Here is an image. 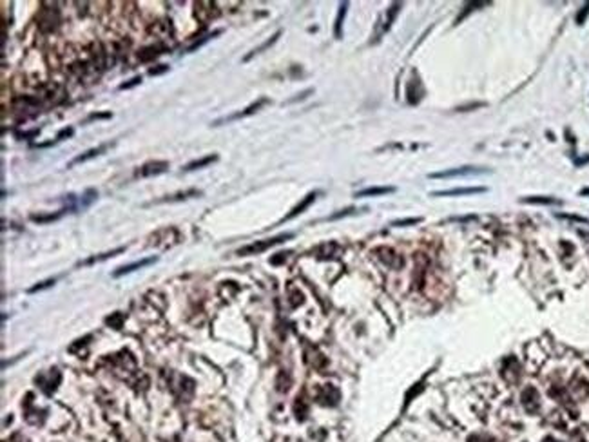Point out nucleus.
I'll return each mask as SVG.
<instances>
[{
	"mask_svg": "<svg viewBox=\"0 0 589 442\" xmlns=\"http://www.w3.org/2000/svg\"><path fill=\"white\" fill-rule=\"evenodd\" d=\"M290 238H292V234H280V236H276V238L263 239V241H256V243L247 245V247H243V249L238 250V256H258V254L272 249V247L283 243V241H287V239H290Z\"/></svg>",
	"mask_w": 589,
	"mask_h": 442,
	"instance_id": "nucleus-1",
	"label": "nucleus"
},
{
	"mask_svg": "<svg viewBox=\"0 0 589 442\" xmlns=\"http://www.w3.org/2000/svg\"><path fill=\"white\" fill-rule=\"evenodd\" d=\"M488 170L480 169V167H457V169H448L442 170V172H432L428 174V178L439 179V178H457V176H475V174H486Z\"/></svg>",
	"mask_w": 589,
	"mask_h": 442,
	"instance_id": "nucleus-2",
	"label": "nucleus"
},
{
	"mask_svg": "<svg viewBox=\"0 0 589 442\" xmlns=\"http://www.w3.org/2000/svg\"><path fill=\"white\" fill-rule=\"evenodd\" d=\"M269 104V100L267 98H261V100H258V102H254V104H250L249 107H247V109H243L241 111V113H236V115H232V116H225V118H220V120H216L214 124V127H218V125H221V124H230V122H234V120H240V118H247V116H252V115H256V113H258V111L261 109V107H263V105H267Z\"/></svg>",
	"mask_w": 589,
	"mask_h": 442,
	"instance_id": "nucleus-3",
	"label": "nucleus"
},
{
	"mask_svg": "<svg viewBox=\"0 0 589 442\" xmlns=\"http://www.w3.org/2000/svg\"><path fill=\"white\" fill-rule=\"evenodd\" d=\"M167 169H169V161H147L136 170L135 176L136 178H149V176L163 174Z\"/></svg>",
	"mask_w": 589,
	"mask_h": 442,
	"instance_id": "nucleus-4",
	"label": "nucleus"
},
{
	"mask_svg": "<svg viewBox=\"0 0 589 442\" xmlns=\"http://www.w3.org/2000/svg\"><path fill=\"white\" fill-rule=\"evenodd\" d=\"M486 192L484 187H462V189H449V190H435L432 192L434 198H453V196H471V194Z\"/></svg>",
	"mask_w": 589,
	"mask_h": 442,
	"instance_id": "nucleus-5",
	"label": "nucleus"
},
{
	"mask_svg": "<svg viewBox=\"0 0 589 442\" xmlns=\"http://www.w3.org/2000/svg\"><path fill=\"white\" fill-rule=\"evenodd\" d=\"M337 399H339V392H337L332 384H326V386L321 388L319 393H317V401H319L321 404H328V406H332V404L337 403Z\"/></svg>",
	"mask_w": 589,
	"mask_h": 442,
	"instance_id": "nucleus-6",
	"label": "nucleus"
},
{
	"mask_svg": "<svg viewBox=\"0 0 589 442\" xmlns=\"http://www.w3.org/2000/svg\"><path fill=\"white\" fill-rule=\"evenodd\" d=\"M154 261H156V258H147V259H142V261H136V263H133V265H125V267H120V269L113 274V278H122V276H125V274H131V272H135V270L144 269V267H147V265H152Z\"/></svg>",
	"mask_w": 589,
	"mask_h": 442,
	"instance_id": "nucleus-7",
	"label": "nucleus"
},
{
	"mask_svg": "<svg viewBox=\"0 0 589 442\" xmlns=\"http://www.w3.org/2000/svg\"><path fill=\"white\" fill-rule=\"evenodd\" d=\"M522 404L528 412H535L539 408V393L535 388H526L524 393H522Z\"/></svg>",
	"mask_w": 589,
	"mask_h": 442,
	"instance_id": "nucleus-8",
	"label": "nucleus"
},
{
	"mask_svg": "<svg viewBox=\"0 0 589 442\" xmlns=\"http://www.w3.org/2000/svg\"><path fill=\"white\" fill-rule=\"evenodd\" d=\"M315 196H317V194L315 192H310L308 196H306L305 199H303V201H301L299 205H295L294 209L290 210V214H287V216H285V219L283 221H289V219H292V218H295V216H299L301 212H303V210H306L310 207V205L314 203V199H315Z\"/></svg>",
	"mask_w": 589,
	"mask_h": 442,
	"instance_id": "nucleus-9",
	"label": "nucleus"
},
{
	"mask_svg": "<svg viewBox=\"0 0 589 442\" xmlns=\"http://www.w3.org/2000/svg\"><path fill=\"white\" fill-rule=\"evenodd\" d=\"M107 147H109V145H100V147H95V149L85 150L84 154H80V156H76V158L73 159V161H71V163L67 165V167H73V165H76V163H84V161H87V159L96 158V156H100L102 152H105V149H107Z\"/></svg>",
	"mask_w": 589,
	"mask_h": 442,
	"instance_id": "nucleus-10",
	"label": "nucleus"
},
{
	"mask_svg": "<svg viewBox=\"0 0 589 442\" xmlns=\"http://www.w3.org/2000/svg\"><path fill=\"white\" fill-rule=\"evenodd\" d=\"M394 187H368L365 190L355 192V198H372V196H385V194L394 192Z\"/></svg>",
	"mask_w": 589,
	"mask_h": 442,
	"instance_id": "nucleus-11",
	"label": "nucleus"
},
{
	"mask_svg": "<svg viewBox=\"0 0 589 442\" xmlns=\"http://www.w3.org/2000/svg\"><path fill=\"white\" fill-rule=\"evenodd\" d=\"M280 36H281V31H278V33H274V35L270 36V38L267 40V42H263V44H261L260 47H256V49H252V51H250L249 55H247V56H245V58H243V62H249V60H252L256 55H260V53H263V51H267V49H269V47H270V45H274L276 42H278V38H280Z\"/></svg>",
	"mask_w": 589,
	"mask_h": 442,
	"instance_id": "nucleus-12",
	"label": "nucleus"
},
{
	"mask_svg": "<svg viewBox=\"0 0 589 442\" xmlns=\"http://www.w3.org/2000/svg\"><path fill=\"white\" fill-rule=\"evenodd\" d=\"M522 203H531V205H562V201L557 198H551V196H528V198H522Z\"/></svg>",
	"mask_w": 589,
	"mask_h": 442,
	"instance_id": "nucleus-13",
	"label": "nucleus"
},
{
	"mask_svg": "<svg viewBox=\"0 0 589 442\" xmlns=\"http://www.w3.org/2000/svg\"><path fill=\"white\" fill-rule=\"evenodd\" d=\"M214 161H218V154H209V156H205V158L187 163L183 169L185 170H198V169H203V167H207V165H210V163H214Z\"/></svg>",
	"mask_w": 589,
	"mask_h": 442,
	"instance_id": "nucleus-14",
	"label": "nucleus"
},
{
	"mask_svg": "<svg viewBox=\"0 0 589 442\" xmlns=\"http://www.w3.org/2000/svg\"><path fill=\"white\" fill-rule=\"evenodd\" d=\"M201 190H185V192H178L172 194V196H167V198L160 199V201H181V199H189V198H200Z\"/></svg>",
	"mask_w": 589,
	"mask_h": 442,
	"instance_id": "nucleus-15",
	"label": "nucleus"
},
{
	"mask_svg": "<svg viewBox=\"0 0 589 442\" xmlns=\"http://www.w3.org/2000/svg\"><path fill=\"white\" fill-rule=\"evenodd\" d=\"M346 9H348V4H346V2H343V4L339 5L337 18H335V38H341V36H343V22H345Z\"/></svg>",
	"mask_w": 589,
	"mask_h": 442,
	"instance_id": "nucleus-16",
	"label": "nucleus"
},
{
	"mask_svg": "<svg viewBox=\"0 0 589 442\" xmlns=\"http://www.w3.org/2000/svg\"><path fill=\"white\" fill-rule=\"evenodd\" d=\"M124 247H122V249H116V250H111V252H107V254H102V256H96V258H91V259H87V261H85L84 265H91V263H96V261H104V259H107V258H113V256H116V254H122L124 252Z\"/></svg>",
	"mask_w": 589,
	"mask_h": 442,
	"instance_id": "nucleus-17",
	"label": "nucleus"
},
{
	"mask_svg": "<svg viewBox=\"0 0 589 442\" xmlns=\"http://www.w3.org/2000/svg\"><path fill=\"white\" fill-rule=\"evenodd\" d=\"M64 214V210H60L58 214H51V216H31V219L35 221V223H49V221H55V219H58Z\"/></svg>",
	"mask_w": 589,
	"mask_h": 442,
	"instance_id": "nucleus-18",
	"label": "nucleus"
},
{
	"mask_svg": "<svg viewBox=\"0 0 589 442\" xmlns=\"http://www.w3.org/2000/svg\"><path fill=\"white\" fill-rule=\"evenodd\" d=\"M122 321H124V315L118 312H116L115 315H111V317L105 319V323L111 324V326H115V328H122Z\"/></svg>",
	"mask_w": 589,
	"mask_h": 442,
	"instance_id": "nucleus-19",
	"label": "nucleus"
},
{
	"mask_svg": "<svg viewBox=\"0 0 589 442\" xmlns=\"http://www.w3.org/2000/svg\"><path fill=\"white\" fill-rule=\"evenodd\" d=\"M399 7H401V4H394V5H392V7H390V11H388V18H386V25H385V29H388L390 25H392V22H394V18H395V16H397V13H399Z\"/></svg>",
	"mask_w": 589,
	"mask_h": 442,
	"instance_id": "nucleus-20",
	"label": "nucleus"
},
{
	"mask_svg": "<svg viewBox=\"0 0 589 442\" xmlns=\"http://www.w3.org/2000/svg\"><path fill=\"white\" fill-rule=\"evenodd\" d=\"M588 15H589V2L584 5V7H582V9L579 11V15H577V24H579V25L584 24L586 18H588Z\"/></svg>",
	"mask_w": 589,
	"mask_h": 442,
	"instance_id": "nucleus-21",
	"label": "nucleus"
},
{
	"mask_svg": "<svg viewBox=\"0 0 589 442\" xmlns=\"http://www.w3.org/2000/svg\"><path fill=\"white\" fill-rule=\"evenodd\" d=\"M421 218H410V219H397V221H394V227H406V225H415L419 223Z\"/></svg>",
	"mask_w": 589,
	"mask_h": 442,
	"instance_id": "nucleus-22",
	"label": "nucleus"
},
{
	"mask_svg": "<svg viewBox=\"0 0 589 442\" xmlns=\"http://www.w3.org/2000/svg\"><path fill=\"white\" fill-rule=\"evenodd\" d=\"M357 212V209H354V207H350V209H345V210H339L337 214H332L328 219H339V218H345V216H350V214H355Z\"/></svg>",
	"mask_w": 589,
	"mask_h": 442,
	"instance_id": "nucleus-23",
	"label": "nucleus"
},
{
	"mask_svg": "<svg viewBox=\"0 0 589 442\" xmlns=\"http://www.w3.org/2000/svg\"><path fill=\"white\" fill-rule=\"evenodd\" d=\"M142 84V76H135V78H131L129 82H125V84L120 85V91L124 89H131V87H135V85H140Z\"/></svg>",
	"mask_w": 589,
	"mask_h": 442,
	"instance_id": "nucleus-24",
	"label": "nucleus"
},
{
	"mask_svg": "<svg viewBox=\"0 0 589 442\" xmlns=\"http://www.w3.org/2000/svg\"><path fill=\"white\" fill-rule=\"evenodd\" d=\"M51 285H55V279H47V281H44V283H38L36 287H33V289H29L31 294L38 292V290H44V289H49Z\"/></svg>",
	"mask_w": 589,
	"mask_h": 442,
	"instance_id": "nucleus-25",
	"label": "nucleus"
},
{
	"mask_svg": "<svg viewBox=\"0 0 589 442\" xmlns=\"http://www.w3.org/2000/svg\"><path fill=\"white\" fill-rule=\"evenodd\" d=\"M559 218H566V219H573V221H580V223H589L588 219L582 218V216H569V214H560Z\"/></svg>",
	"mask_w": 589,
	"mask_h": 442,
	"instance_id": "nucleus-26",
	"label": "nucleus"
},
{
	"mask_svg": "<svg viewBox=\"0 0 589 442\" xmlns=\"http://www.w3.org/2000/svg\"><path fill=\"white\" fill-rule=\"evenodd\" d=\"M167 71H169V65H160V69H149V75H161V73H167Z\"/></svg>",
	"mask_w": 589,
	"mask_h": 442,
	"instance_id": "nucleus-27",
	"label": "nucleus"
},
{
	"mask_svg": "<svg viewBox=\"0 0 589 442\" xmlns=\"http://www.w3.org/2000/svg\"><path fill=\"white\" fill-rule=\"evenodd\" d=\"M468 442H489V439H482L480 435H473V437H469Z\"/></svg>",
	"mask_w": 589,
	"mask_h": 442,
	"instance_id": "nucleus-28",
	"label": "nucleus"
},
{
	"mask_svg": "<svg viewBox=\"0 0 589 442\" xmlns=\"http://www.w3.org/2000/svg\"><path fill=\"white\" fill-rule=\"evenodd\" d=\"M71 135H73V129H64L60 135H58V138H56V140H62L64 136H71Z\"/></svg>",
	"mask_w": 589,
	"mask_h": 442,
	"instance_id": "nucleus-29",
	"label": "nucleus"
},
{
	"mask_svg": "<svg viewBox=\"0 0 589 442\" xmlns=\"http://www.w3.org/2000/svg\"><path fill=\"white\" fill-rule=\"evenodd\" d=\"M580 194H582V196H589V189H582L580 190Z\"/></svg>",
	"mask_w": 589,
	"mask_h": 442,
	"instance_id": "nucleus-30",
	"label": "nucleus"
},
{
	"mask_svg": "<svg viewBox=\"0 0 589 442\" xmlns=\"http://www.w3.org/2000/svg\"><path fill=\"white\" fill-rule=\"evenodd\" d=\"M544 442H557V441H553V439H546Z\"/></svg>",
	"mask_w": 589,
	"mask_h": 442,
	"instance_id": "nucleus-31",
	"label": "nucleus"
}]
</instances>
